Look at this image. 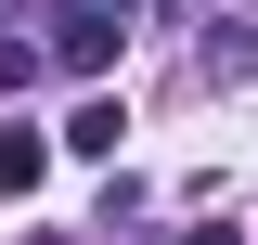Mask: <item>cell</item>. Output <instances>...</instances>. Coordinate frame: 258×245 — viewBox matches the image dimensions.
<instances>
[{
    "instance_id": "6da1fadb",
    "label": "cell",
    "mask_w": 258,
    "mask_h": 245,
    "mask_svg": "<svg viewBox=\"0 0 258 245\" xmlns=\"http://www.w3.org/2000/svg\"><path fill=\"white\" fill-rule=\"evenodd\" d=\"M116 39H129L116 0H64V13H52V65H64V78H103V65H116Z\"/></svg>"
},
{
    "instance_id": "7a4b0ae2",
    "label": "cell",
    "mask_w": 258,
    "mask_h": 245,
    "mask_svg": "<svg viewBox=\"0 0 258 245\" xmlns=\"http://www.w3.org/2000/svg\"><path fill=\"white\" fill-rule=\"evenodd\" d=\"M52 181V142H39V129H0V194H39Z\"/></svg>"
},
{
    "instance_id": "3957f363",
    "label": "cell",
    "mask_w": 258,
    "mask_h": 245,
    "mask_svg": "<svg viewBox=\"0 0 258 245\" xmlns=\"http://www.w3.org/2000/svg\"><path fill=\"white\" fill-rule=\"evenodd\" d=\"M64 155H116V103H103V91L78 103V116H64Z\"/></svg>"
},
{
    "instance_id": "277c9868",
    "label": "cell",
    "mask_w": 258,
    "mask_h": 245,
    "mask_svg": "<svg viewBox=\"0 0 258 245\" xmlns=\"http://www.w3.org/2000/svg\"><path fill=\"white\" fill-rule=\"evenodd\" d=\"M39 65H52V52H26V39H0V91H26Z\"/></svg>"
},
{
    "instance_id": "5b68a950",
    "label": "cell",
    "mask_w": 258,
    "mask_h": 245,
    "mask_svg": "<svg viewBox=\"0 0 258 245\" xmlns=\"http://www.w3.org/2000/svg\"><path fill=\"white\" fill-rule=\"evenodd\" d=\"M116 13H129V0H116Z\"/></svg>"
}]
</instances>
